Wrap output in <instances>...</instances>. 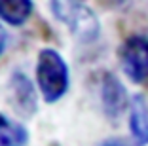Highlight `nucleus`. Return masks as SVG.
<instances>
[{"label":"nucleus","instance_id":"f257e3e1","mask_svg":"<svg viewBox=\"0 0 148 146\" xmlns=\"http://www.w3.org/2000/svg\"><path fill=\"white\" fill-rule=\"evenodd\" d=\"M36 84L48 104L61 101L70 87V70L63 55L53 47H44L36 61Z\"/></svg>","mask_w":148,"mask_h":146},{"label":"nucleus","instance_id":"f03ea898","mask_svg":"<svg viewBox=\"0 0 148 146\" xmlns=\"http://www.w3.org/2000/svg\"><path fill=\"white\" fill-rule=\"evenodd\" d=\"M53 17L69 27L70 34L82 44H91L101 34V23L86 2L82 0H49Z\"/></svg>","mask_w":148,"mask_h":146},{"label":"nucleus","instance_id":"7ed1b4c3","mask_svg":"<svg viewBox=\"0 0 148 146\" xmlns=\"http://www.w3.org/2000/svg\"><path fill=\"white\" fill-rule=\"evenodd\" d=\"M122 70L133 84H143L148 80V36L133 34L120 47Z\"/></svg>","mask_w":148,"mask_h":146},{"label":"nucleus","instance_id":"20e7f679","mask_svg":"<svg viewBox=\"0 0 148 146\" xmlns=\"http://www.w3.org/2000/svg\"><path fill=\"white\" fill-rule=\"evenodd\" d=\"M99 99L103 112L108 120H118L123 112L129 108V97L120 82V78L114 76L112 72H101L99 76Z\"/></svg>","mask_w":148,"mask_h":146},{"label":"nucleus","instance_id":"39448f33","mask_svg":"<svg viewBox=\"0 0 148 146\" xmlns=\"http://www.w3.org/2000/svg\"><path fill=\"white\" fill-rule=\"evenodd\" d=\"M8 95L10 103L13 104L15 112H19L21 116L29 118L32 114H36L38 110V99H36V87L32 84V80L21 70L10 76L8 80Z\"/></svg>","mask_w":148,"mask_h":146},{"label":"nucleus","instance_id":"423d86ee","mask_svg":"<svg viewBox=\"0 0 148 146\" xmlns=\"http://www.w3.org/2000/svg\"><path fill=\"white\" fill-rule=\"evenodd\" d=\"M129 131L137 146L148 144V103L143 95H135L129 103Z\"/></svg>","mask_w":148,"mask_h":146},{"label":"nucleus","instance_id":"0eeeda50","mask_svg":"<svg viewBox=\"0 0 148 146\" xmlns=\"http://www.w3.org/2000/svg\"><path fill=\"white\" fill-rule=\"evenodd\" d=\"M32 0H0V19L12 27L25 25L32 15Z\"/></svg>","mask_w":148,"mask_h":146},{"label":"nucleus","instance_id":"6e6552de","mask_svg":"<svg viewBox=\"0 0 148 146\" xmlns=\"http://www.w3.org/2000/svg\"><path fill=\"white\" fill-rule=\"evenodd\" d=\"M29 133L21 123L0 114V146H25Z\"/></svg>","mask_w":148,"mask_h":146},{"label":"nucleus","instance_id":"1a4fd4ad","mask_svg":"<svg viewBox=\"0 0 148 146\" xmlns=\"http://www.w3.org/2000/svg\"><path fill=\"white\" fill-rule=\"evenodd\" d=\"M99 146H133V144L127 142L125 138H122V137H110V138H105Z\"/></svg>","mask_w":148,"mask_h":146},{"label":"nucleus","instance_id":"9d476101","mask_svg":"<svg viewBox=\"0 0 148 146\" xmlns=\"http://www.w3.org/2000/svg\"><path fill=\"white\" fill-rule=\"evenodd\" d=\"M6 47H8V32L2 25H0V57L6 53Z\"/></svg>","mask_w":148,"mask_h":146},{"label":"nucleus","instance_id":"9b49d317","mask_svg":"<svg viewBox=\"0 0 148 146\" xmlns=\"http://www.w3.org/2000/svg\"><path fill=\"white\" fill-rule=\"evenodd\" d=\"M49 146H61V144H59V142H51V144H49Z\"/></svg>","mask_w":148,"mask_h":146}]
</instances>
